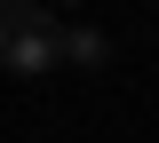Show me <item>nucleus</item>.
<instances>
[{
    "mask_svg": "<svg viewBox=\"0 0 159 143\" xmlns=\"http://www.w3.org/2000/svg\"><path fill=\"white\" fill-rule=\"evenodd\" d=\"M64 64H80V72H103V64H111V32H96V24H72V32H64Z\"/></svg>",
    "mask_w": 159,
    "mask_h": 143,
    "instance_id": "obj_2",
    "label": "nucleus"
},
{
    "mask_svg": "<svg viewBox=\"0 0 159 143\" xmlns=\"http://www.w3.org/2000/svg\"><path fill=\"white\" fill-rule=\"evenodd\" d=\"M0 64L40 80L48 64H64V24L40 8V0H0Z\"/></svg>",
    "mask_w": 159,
    "mask_h": 143,
    "instance_id": "obj_1",
    "label": "nucleus"
}]
</instances>
